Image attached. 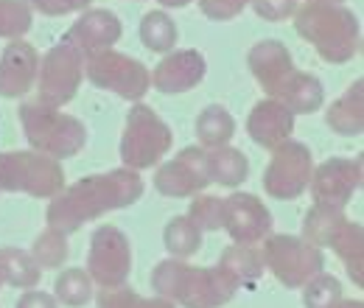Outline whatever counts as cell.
<instances>
[{
  "label": "cell",
  "mask_w": 364,
  "mask_h": 308,
  "mask_svg": "<svg viewBox=\"0 0 364 308\" xmlns=\"http://www.w3.org/2000/svg\"><path fill=\"white\" fill-rule=\"evenodd\" d=\"M306 3H342V0H306Z\"/></svg>",
  "instance_id": "obj_44"
},
{
  "label": "cell",
  "mask_w": 364,
  "mask_h": 308,
  "mask_svg": "<svg viewBox=\"0 0 364 308\" xmlns=\"http://www.w3.org/2000/svg\"><path fill=\"white\" fill-rule=\"evenodd\" d=\"M348 219L345 216V208H336V205H325V202H314L306 216H303V238L314 247H328L336 227Z\"/></svg>",
  "instance_id": "obj_28"
},
{
  "label": "cell",
  "mask_w": 364,
  "mask_h": 308,
  "mask_svg": "<svg viewBox=\"0 0 364 308\" xmlns=\"http://www.w3.org/2000/svg\"><path fill=\"white\" fill-rule=\"evenodd\" d=\"M269 98L280 101L291 115H314L325 104V87L314 73L309 70H291L277 87L269 92Z\"/></svg>",
  "instance_id": "obj_20"
},
{
  "label": "cell",
  "mask_w": 364,
  "mask_h": 308,
  "mask_svg": "<svg viewBox=\"0 0 364 308\" xmlns=\"http://www.w3.org/2000/svg\"><path fill=\"white\" fill-rule=\"evenodd\" d=\"M143 196V176L132 169H112L107 174H90L65 185L48 205V227L73 235L85 227V221H95L112 211L129 208Z\"/></svg>",
  "instance_id": "obj_1"
},
{
  "label": "cell",
  "mask_w": 364,
  "mask_h": 308,
  "mask_svg": "<svg viewBox=\"0 0 364 308\" xmlns=\"http://www.w3.org/2000/svg\"><path fill=\"white\" fill-rule=\"evenodd\" d=\"M188 261H180V258H166L151 269V289L157 297H166L174 303L177 297V289H180L182 272H185Z\"/></svg>",
  "instance_id": "obj_35"
},
{
  "label": "cell",
  "mask_w": 364,
  "mask_h": 308,
  "mask_svg": "<svg viewBox=\"0 0 364 308\" xmlns=\"http://www.w3.org/2000/svg\"><path fill=\"white\" fill-rule=\"evenodd\" d=\"M140 297H143V294H137L129 283H124V286L101 289V292L95 294V306L98 308H135Z\"/></svg>",
  "instance_id": "obj_38"
},
{
  "label": "cell",
  "mask_w": 364,
  "mask_h": 308,
  "mask_svg": "<svg viewBox=\"0 0 364 308\" xmlns=\"http://www.w3.org/2000/svg\"><path fill=\"white\" fill-rule=\"evenodd\" d=\"M216 266H219L222 272H228L238 286L255 283V280L267 272L261 244H230L228 250L222 253V258H219Z\"/></svg>",
  "instance_id": "obj_23"
},
{
  "label": "cell",
  "mask_w": 364,
  "mask_h": 308,
  "mask_svg": "<svg viewBox=\"0 0 364 308\" xmlns=\"http://www.w3.org/2000/svg\"><path fill=\"white\" fill-rule=\"evenodd\" d=\"M0 289H3V277H0Z\"/></svg>",
  "instance_id": "obj_45"
},
{
  "label": "cell",
  "mask_w": 364,
  "mask_h": 308,
  "mask_svg": "<svg viewBox=\"0 0 364 308\" xmlns=\"http://www.w3.org/2000/svg\"><path fill=\"white\" fill-rule=\"evenodd\" d=\"M34 23L28 0H0V40H23Z\"/></svg>",
  "instance_id": "obj_32"
},
{
  "label": "cell",
  "mask_w": 364,
  "mask_h": 308,
  "mask_svg": "<svg viewBox=\"0 0 364 308\" xmlns=\"http://www.w3.org/2000/svg\"><path fill=\"white\" fill-rule=\"evenodd\" d=\"M31 258L37 261L40 269H62L70 258V244H68V235L46 227L34 241H31Z\"/></svg>",
  "instance_id": "obj_31"
},
{
  "label": "cell",
  "mask_w": 364,
  "mask_h": 308,
  "mask_svg": "<svg viewBox=\"0 0 364 308\" xmlns=\"http://www.w3.org/2000/svg\"><path fill=\"white\" fill-rule=\"evenodd\" d=\"M92 292H95V283L87 275V269L82 266H70V269H62L53 280V297L56 303L68 308H82L92 300Z\"/></svg>",
  "instance_id": "obj_30"
},
{
  "label": "cell",
  "mask_w": 364,
  "mask_h": 308,
  "mask_svg": "<svg viewBox=\"0 0 364 308\" xmlns=\"http://www.w3.org/2000/svg\"><path fill=\"white\" fill-rule=\"evenodd\" d=\"M294 132V115L274 98H261L250 115H247V134L261 149H277L280 143L291 140Z\"/></svg>",
  "instance_id": "obj_18"
},
{
  "label": "cell",
  "mask_w": 364,
  "mask_h": 308,
  "mask_svg": "<svg viewBox=\"0 0 364 308\" xmlns=\"http://www.w3.org/2000/svg\"><path fill=\"white\" fill-rule=\"evenodd\" d=\"M85 82V53L70 45L68 40L48 48L46 56L40 59L37 70V101L46 107L62 110L76 98V92Z\"/></svg>",
  "instance_id": "obj_7"
},
{
  "label": "cell",
  "mask_w": 364,
  "mask_h": 308,
  "mask_svg": "<svg viewBox=\"0 0 364 308\" xmlns=\"http://www.w3.org/2000/svg\"><path fill=\"white\" fill-rule=\"evenodd\" d=\"M314 171V154L300 140H286L277 149H272L269 166L264 169V191L267 196L291 202L309 191Z\"/></svg>",
  "instance_id": "obj_9"
},
{
  "label": "cell",
  "mask_w": 364,
  "mask_h": 308,
  "mask_svg": "<svg viewBox=\"0 0 364 308\" xmlns=\"http://www.w3.org/2000/svg\"><path fill=\"white\" fill-rule=\"evenodd\" d=\"M225 205V224L232 244H261L272 233V213L261 196L250 191H232L222 199Z\"/></svg>",
  "instance_id": "obj_13"
},
{
  "label": "cell",
  "mask_w": 364,
  "mask_h": 308,
  "mask_svg": "<svg viewBox=\"0 0 364 308\" xmlns=\"http://www.w3.org/2000/svg\"><path fill=\"white\" fill-rule=\"evenodd\" d=\"M208 169H210V182L222 188H238L250 176V160L235 146H219V149H208Z\"/></svg>",
  "instance_id": "obj_25"
},
{
  "label": "cell",
  "mask_w": 364,
  "mask_h": 308,
  "mask_svg": "<svg viewBox=\"0 0 364 308\" xmlns=\"http://www.w3.org/2000/svg\"><path fill=\"white\" fill-rule=\"evenodd\" d=\"M0 277H3V286L37 289L43 269L31 258V253L17 250V247H3L0 250Z\"/></svg>",
  "instance_id": "obj_27"
},
{
  "label": "cell",
  "mask_w": 364,
  "mask_h": 308,
  "mask_svg": "<svg viewBox=\"0 0 364 308\" xmlns=\"http://www.w3.org/2000/svg\"><path fill=\"white\" fill-rule=\"evenodd\" d=\"M135 308H177V303H171L166 297H140Z\"/></svg>",
  "instance_id": "obj_41"
},
{
  "label": "cell",
  "mask_w": 364,
  "mask_h": 308,
  "mask_svg": "<svg viewBox=\"0 0 364 308\" xmlns=\"http://www.w3.org/2000/svg\"><path fill=\"white\" fill-rule=\"evenodd\" d=\"M20 124L28 146L53 160H70L87 146V127L56 107H46L40 101L20 104Z\"/></svg>",
  "instance_id": "obj_3"
},
{
  "label": "cell",
  "mask_w": 364,
  "mask_h": 308,
  "mask_svg": "<svg viewBox=\"0 0 364 308\" xmlns=\"http://www.w3.org/2000/svg\"><path fill=\"white\" fill-rule=\"evenodd\" d=\"M193 132L202 149H219V146H230L232 134H235V118L230 115L228 107L222 104H208L196 121H193Z\"/></svg>",
  "instance_id": "obj_24"
},
{
  "label": "cell",
  "mask_w": 364,
  "mask_h": 308,
  "mask_svg": "<svg viewBox=\"0 0 364 308\" xmlns=\"http://www.w3.org/2000/svg\"><path fill=\"white\" fill-rule=\"evenodd\" d=\"M188 219L193 221L202 233H213V230H222L225 224V205L219 196H210V193H196L191 196V205H188Z\"/></svg>",
  "instance_id": "obj_34"
},
{
  "label": "cell",
  "mask_w": 364,
  "mask_h": 308,
  "mask_svg": "<svg viewBox=\"0 0 364 308\" xmlns=\"http://www.w3.org/2000/svg\"><path fill=\"white\" fill-rule=\"evenodd\" d=\"M14 308H59L56 297L48 292H37V289H26L20 294V300L14 303Z\"/></svg>",
  "instance_id": "obj_40"
},
{
  "label": "cell",
  "mask_w": 364,
  "mask_h": 308,
  "mask_svg": "<svg viewBox=\"0 0 364 308\" xmlns=\"http://www.w3.org/2000/svg\"><path fill=\"white\" fill-rule=\"evenodd\" d=\"M208 73L205 53L196 48H174L151 70V87L163 95H182L193 90Z\"/></svg>",
  "instance_id": "obj_15"
},
{
  "label": "cell",
  "mask_w": 364,
  "mask_h": 308,
  "mask_svg": "<svg viewBox=\"0 0 364 308\" xmlns=\"http://www.w3.org/2000/svg\"><path fill=\"white\" fill-rule=\"evenodd\" d=\"M261 250L267 272H272L274 280L283 283L286 289H303L314 275L325 269L322 250L309 244L303 235L269 233L261 241Z\"/></svg>",
  "instance_id": "obj_6"
},
{
  "label": "cell",
  "mask_w": 364,
  "mask_h": 308,
  "mask_svg": "<svg viewBox=\"0 0 364 308\" xmlns=\"http://www.w3.org/2000/svg\"><path fill=\"white\" fill-rule=\"evenodd\" d=\"M121 34H124V26H121L115 11H109V9H85L79 14V20L68 28L65 40L70 45H76L85 56H90V53H98V51L115 48Z\"/></svg>",
  "instance_id": "obj_17"
},
{
  "label": "cell",
  "mask_w": 364,
  "mask_h": 308,
  "mask_svg": "<svg viewBox=\"0 0 364 308\" xmlns=\"http://www.w3.org/2000/svg\"><path fill=\"white\" fill-rule=\"evenodd\" d=\"M342 283L339 277L328 275L325 269L314 275L306 286H303V306L306 308H336L342 300Z\"/></svg>",
  "instance_id": "obj_33"
},
{
  "label": "cell",
  "mask_w": 364,
  "mask_h": 308,
  "mask_svg": "<svg viewBox=\"0 0 364 308\" xmlns=\"http://www.w3.org/2000/svg\"><path fill=\"white\" fill-rule=\"evenodd\" d=\"M241 286L219 266H185L174 303L182 308H222Z\"/></svg>",
  "instance_id": "obj_12"
},
{
  "label": "cell",
  "mask_w": 364,
  "mask_h": 308,
  "mask_svg": "<svg viewBox=\"0 0 364 308\" xmlns=\"http://www.w3.org/2000/svg\"><path fill=\"white\" fill-rule=\"evenodd\" d=\"M291 23L328 65H345L362 51L359 17L342 3H303L297 6Z\"/></svg>",
  "instance_id": "obj_2"
},
{
  "label": "cell",
  "mask_w": 364,
  "mask_h": 308,
  "mask_svg": "<svg viewBox=\"0 0 364 308\" xmlns=\"http://www.w3.org/2000/svg\"><path fill=\"white\" fill-rule=\"evenodd\" d=\"M92 0H28V6L46 17H62V14H76L90 9Z\"/></svg>",
  "instance_id": "obj_39"
},
{
  "label": "cell",
  "mask_w": 364,
  "mask_h": 308,
  "mask_svg": "<svg viewBox=\"0 0 364 308\" xmlns=\"http://www.w3.org/2000/svg\"><path fill=\"white\" fill-rule=\"evenodd\" d=\"M247 68L255 76V82L264 87V92L269 95L294 70V59H291V51L280 40H261L250 48Z\"/></svg>",
  "instance_id": "obj_19"
},
{
  "label": "cell",
  "mask_w": 364,
  "mask_h": 308,
  "mask_svg": "<svg viewBox=\"0 0 364 308\" xmlns=\"http://www.w3.org/2000/svg\"><path fill=\"white\" fill-rule=\"evenodd\" d=\"M328 129L342 137H359L364 129V82L356 79L331 107L325 110Z\"/></svg>",
  "instance_id": "obj_21"
},
{
  "label": "cell",
  "mask_w": 364,
  "mask_h": 308,
  "mask_svg": "<svg viewBox=\"0 0 364 308\" xmlns=\"http://www.w3.org/2000/svg\"><path fill=\"white\" fill-rule=\"evenodd\" d=\"M196 3H199L202 14L213 23H230L250 6V0H196Z\"/></svg>",
  "instance_id": "obj_36"
},
{
  "label": "cell",
  "mask_w": 364,
  "mask_h": 308,
  "mask_svg": "<svg viewBox=\"0 0 364 308\" xmlns=\"http://www.w3.org/2000/svg\"><path fill=\"white\" fill-rule=\"evenodd\" d=\"M336 308H364V303H362V300H345V297H342Z\"/></svg>",
  "instance_id": "obj_43"
},
{
  "label": "cell",
  "mask_w": 364,
  "mask_h": 308,
  "mask_svg": "<svg viewBox=\"0 0 364 308\" xmlns=\"http://www.w3.org/2000/svg\"><path fill=\"white\" fill-rule=\"evenodd\" d=\"M87 275L95 286H124L132 275V244L127 233L115 224H101L90 238L87 250Z\"/></svg>",
  "instance_id": "obj_10"
},
{
  "label": "cell",
  "mask_w": 364,
  "mask_h": 308,
  "mask_svg": "<svg viewBox=\"0 0 364 308\" xmlns=\"http://www.w3.org/2000/svg\"><path fill=\"white\" fill-rule=\"evenodd\" d=\"M85 76L98 90L115 92L124 101H143V95L151 90V70L129 53H121L115 48L98 51L85 56Z\"/></svg>",
  "instance_id": "obj_8"
},
{
  "label": "cell",
  "mask_w": 364,
  "mask_h": 308,
  "mask_svg": "<svg viewBox=\"0 0 364 308\" xmlns=\"http://www.w3.org/2000/svg\"><path fill=\"white\" fill-rule=\"evenodd\" d=\"M65 188V169L59 160L34 149L0 152V191L28 193L34 199H53Z\"/></svg>",
  "instance_id": "obj_5"
},
{
  "label": "cell",
  "mask_w": 364,
  "mask_h": 308,
  "mask_svg": "<svg viewBox=\"0 0 364 308\" xmlns=\"http://www.w3.org/2000/svg\"><path fill=\"white\" fill-rule=\"evenodd\" d=\"M163 9H185L188 3H193V0H157Z\"/></svg>",
  "instance_id": "obj_42"
},
{
  "label": "cell",
  "mask_w": 364,
  "mask_h": 308,
  "mask_svg": "<svg viewBox=\"0 0 364 308\" xmlns=\"http://www.w3.org/2000/svg\"><path fill=\"white\" fill-rule=\"evenodd\" d=\"M40 53L26 40H9L0 53V98H23L37 85Z\"/></svg>",
  "instance_id": "obj_16"
},
{
  "label": "cell",
  "mask_w": 364,
  "mask_h": 308,
  "mask_svg": "<svg viewBox=\"0 0 364 308\" xmlns=\"http://www.w3.org/2000/svg\"><path fill=\"white\" fill-rule=\"evenodd\" d=\"M137 34H140V43L146 51H151V53H171L174 48H177V40H180V28H177V23L168 17V11H163V9H154V11H146L143 14V20H140V28H137Z\"/></svg>",
  "instance_id": "obj_26"
},
{
  "label": "cell",
  "mask_w": 364,
  "mask_h": 308,
  "mask_svg": "<svg viewBox=\"0 0 364 308\" xmlns=\"http://www.w3.org/2000/svg\"><path fill=\"white\" fill-rule=\"evenodd\" d=\"M174 146L171 127L143 101L132 104L127 112V124L121 134V163L124 169L146 171L166 160V154Z\"/></svg>",
  "instance_id": "obj_4"
},
{
  "label": "cell",
  "mask_w": 364,
  "mask_h": 308,
  "mask_svg": "<svg viewBox=\"0 0 364 308\" xmlns=\"http://www.w3.org/2000/svg\"><path fill=\"white\" fill-rule=\"evenodd\" d=\"M210 182V169H208V149L202 146H185L177 157L163 160L154 174V188L157 193L168 199H191L202 193Z\"/></svg>",
  "instance_id": "obj_11"
},
{
  "label": "cell",
  "mask_w": 364,
  "mask_h": 308,
  "mask_svg": "<svg viewBox=\"0 0 364 308\" xmlns=\"http://www.w3.org/2000/svg\"><path fill=\"white\" fill-rule=\"evenodd\" d=\"M328 247H331V250L336 253V258L345 264L350 280H353L356 286H364V227L362 224L345 219L336 227V233H333V238H331Z\"/></svg>",
  "instance_id": "obj_22"
},
{
  "label": "cell",
  "mask_w": 364,
  "mask_h": 308,
  "mask_svg": "<svg viewBox=\"0 0 364 308\" xmlns=\"http://www.w3.org/2000/svg\"><path fill=\"white\" fill-rule=\"evenodd\" d=\"M309 188H311L314 202L345 208L353 199V193H359L362 188V157H353V160L331 157L314 166Z\"/></svg>",
  "instance_id": "obj_14"
},
{
  "label": "cell",
  "mask_w": 364,
  "mask_h": 308,
  "mask_svg": "<svg viewBox=\"0 0 364 308\" xmlns=\"http://www.w3.org/2000/svg\"><path fill=\"white\" fill-rule=\"evenodd\" d=\"M250 6L255 9V14L267 23H280V20H291L300 0H250Z\"/></svg>",
  "instance_id": "obj_37"
},
{
  "label": "cell",
  "mask_w": 364,
  "mask_h": 308,
  "mask_svg": "<svg viewBox=\"0 0 364 308\" xmlns=\"http://www.w3.org/2000/svg\"><path fill=\"white\" fill-rule=\"evenodd\" d=\"M163 247H166L168 258L188 261L202 250V230L188 216H174L163 227Z\"/></svg>",
  "instance_id": "obj_29"
}]
</instances>
